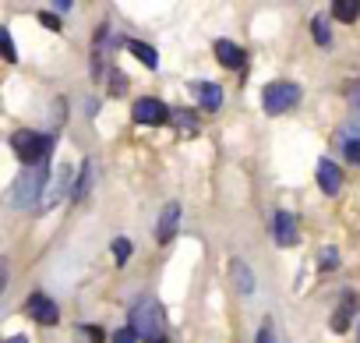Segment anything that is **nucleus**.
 Instances as JSON below:
<instances>
[{
  "label": "nucleus",
  "mask_w": 360,
  "mask_h": 343,
  "mask_svg": "<svg viewBox=\"0 0 360 343\" xmlns=\"http://www.w3.org/2000/svg\"><path fill=\"white\" fill-rule=\"evenodd\" d=\"M176 223H180V206H176V202H169V206L162 209V216H159V227H155V237H159V244H169V241H173V234H176Z\"/></svg>",
  "instance_id": "nucleus-13"
},
{
  "label": "nucleus",
  "mask_w": 360,
  "mask_h": 343,
  "mask_svg": "<svg viewBox=\"0 0 360 343\" xmlns=\"http://www.w3.org/2000/svg\"><path fill=\"white\" fill-rule=\"evenodd\" d=\"M46 181H50V170H46V166L29 170V174H22V177L15 181L11 202H15L18 209H36V206H43L39 192H46Z\"/></svg>",
  "instance_id": "nucleus-3"
},
{
  "label": "nucleus",
  "mask_w": 360,
  "mask_h": 343,
  "mask_svg": "<svg viewBox=\"0 0 360 343\" xmlns=\"http://www.w3.org/2000/svg\"><path fill=\"white\" fill-rule=\"evenodd\" d=\"M230 273H233V283L240 287V294H255V280H251L244 258H233V262H230Z\"/></svg>",
  "instance_id": "nucleus-15"
},
{
  "label": "nucleus",
  "mask_w": 360,
  "mask_h": 343,
  "mask_svg": "<svg viewBox=\"0 0 360 343\" xmlns=\"http://www.w3.org/2000/svg\"><path fill=\"white\" fill-rule=\"evenodd\" d=\"M169 120H173L180 131H188V135L198 131V113H191V110H169Z\"/></svg>",
  "instance_id": "nucleus-18"
},
{
  "label": "nucleus",
  "mask_w": 360,
  "mask_h": 343,
  "mask_svg": "<svg viewBox=\"0 0 360 343\" xmlns=\"http://www.w3.org/2000/svg\"><path fill=\"white\" fill-rule=\"evenodd\" d=\"M297 103H300V85H293V82H269V85L262 89V106H265V113H272V117L290 113Z\"/></svg>",
  "instance_id": "nucleus-4"
},
{
  "label": "nucleus",
  "mask_w": 360,
  "mask_h": 343,
  "mask_svg": "<svg viewBox=\"0 0 360 343\" xmlns=\"http://www.w3.org/2000/svg\"><path fill=\"white\" fill-rule=\"evenodd\" d=\"M335 149L349 159V163H360V124H342L335 131Z\"/></svg>",
  "instance_id": "nucleus-9"
},
{
  "label": "nucleus",
  "mask_w": 360,
  "mask_h": 343,
  "mask_svg": "<svg viewBox=\"0 0 360 343\" xmlns=\"http://www.w3.org/2000/svg\"><path fill=\"white\" fill-rule=\"evenodd\" d=\"M311 29H314V36H318V43H321V46H328V43H332V36H328V25H325V18H314V22H311Z\"/></svg>",
  "instance_id": "nucleus-21"
},
{
  "label": "nucleus",
  "mask_w": 360,
  "mask_h": 343,
  "mask_svg": "<svg viewBox=\"0 0 360 343\" xmlns=\"http://www.w3.org/2000/svg\"><path fill=\"white\" fill-rule=\"evenodd\" d=\"M131 329L134 336H141V343H162L166 336V311L155 297H141L131 308Z\"/></svg>",
  "instance_id": "nucleus-1"
},
{
  "label": "nucleus",
  "mask_w": 360,
  "mask_h": 343,
  "mask_svg": "<svg viewBox=\"0 0 360 343\" xmlns=\"http://www.w3.org/2000/svg\"><path fill=\"white\" fill-rule=\"evenodd\" d=\"M0 46H4V57L15 61V43H11V32L8 29H0Z\"/></svg>",
  "instance_id": "nucleus-23"
},
{
  "label": "nucleus",
  "mask_w": 360,
  "mask_h": 343,
  "mask_svg": "<svg viewBox=\"0 0 360 343\" xmlns=\"http://www.w3.org/2000/svg\"><path fill=\"white\" fill-rule=\"evenodd\" d=\"M110 89H113V92H124V89H127V82H124V78L117 75V68H113V78H110Z\"/></svg>",
  "instance_id": "nucleus-29"
},
{
  "label": "nucleus",
  "mask_w": 360,
  "mask_h": 343,
  "mask_svg": "<svg viewBox=\"0 0 360 343\" xmlns=\"http://www.w3.org/2000/svg\"><path fill=\"white\" fill-rule=\"evenodd\" d=\"M318 185H321L325 195H339V188H342V170H339L332 159H321V163H318Z\"/></svg>",
  "instance_id": "nucleus-11"
},
{
  "label": "nucleus",
  "mask_w": 360,
  "mask_h": 343,
  "mask_svg": "<svg viewBox=\"0 0 360 343\" xmlns=\"http://www.w3.org/2000/svg\"><path fill=\"white\" fill-rule=\"evenodd\" d=\"M335 262H339V251H335V248H325V251H321V269L328 273V269H335Z\"/></svg>",
  "instance_id": "nucleus-24"
},
{
  "label": "nucleus",
  "mask_w": 360,
  "mask_h": 343,
  "mask_svg": "<svg viewBox=\"0 0 360 343\" xmlns=\"http://www.w3.org/2000/svg\"><path fill=\"white\" fill-rule=\"evenodd\" d=\"M127 50H131V54H134V57H138V61H141L145 68H159V54H155V50H152L148 43H138V39H127Z\"/></svg>",
  "instance_id": "nucleus-16"
},
{
  "label": "nucleus",
  "mask_w": 360,
  "mask_h": 343,
  "mask_svg": "<svg viewBox=\"0 0 360 343\" xmlns=\"http://www.w3.org/2000/svg\"><path fill=\"white\" fill-rule=\"evenodd\" d=\"M258 343H276V336H272V322H269V318L262 322V336H258Z\"/></svg>",
  "instance_id": "nucleus-28"
},
{
  "label": "nucleus",
  "mask_w": 360,
  "mask_h": 343,
  "mask_svg": "<svg viewBox=\"0 0 360 343\" xmlns=\"http://www.w3.org/2000/svg\"><path fill=\"white\" fill-rule=\"evenodd\" d=\"M272 230H276V244H283V248H293V244L300 241V234H297V220H293L290 209H276Z\"/></svg>",
  "instance_id": "nucleus-8"
},
{
  "label": "nucleus",
  "mask_w": 360,
  "mask_h": 343,
  "mask_svg": "<svg viewBox=\"0 0 360 343\" xmlns=\"http://www.w3.org/2000/svg\"><path fill=\"white\" fill-rule=\"evenodd\" d=\"M332 15H335L339 22H356V15H360V0H335V4H332Z\"/></svg>",
  "instance_id": "nucleus-17"
},
{
  "label": "nucleus",
  "mask_w": 360,
  "mask_h": 343,
  "mask_svg": "<svg viewBox=\"0 0 360 343\" xmlns=\"http://www.w3.org/2000/svg\"><path fill=\"white\" fill-rule=\"evenodd\" d=\"M353 308H356V297L346 290V294L339 297V308L332 311V322H328V329H332V332H346V329H349V318H353Z\"/></svg>",
  "instance_id": "nucleus-14"
},
{
  "label": "nucleus",
  "mask_w": 360,
  "mask_h": 343,
  "mask_svg": "<svg viewBox=\"0 0 360 343\" xmlns=\"http://www.w3.org/2000/svg\"><path fill=\"white\" fill-rule=\"evenodd\" d=\"M216 57H219V64H226L230 71H244V68H248V54H244L237 43H230V39H216Z\"/></svg>",
  "instance_id": "nucleus-10"
},
{
  "label": "nucleus",
  "mask_w": 360,
  "mask_h": 343,
  "mask_svg": "<svg viewBox=\"0 0 360 343\" xmlns=\"http://www.w3.org/2000/svg\"><path fill=\"white\" fill-rule=\"evenodd\" d=\"M68 185H71V170L68 166H57V174H50V181H46V195H43V213L46 209H53L64 195H68Z\"/></svg>",
  "instance_id": "nucleus-7"
},
{
  "label": "nucleus",
  "mask_w": 360,
  "mask_h": 343,
  "mask_svg": "<svg viewBox=\"0 0 360 343\" xmlns=\"http://www.w3.org/2000/svg\"><path fill=\"white\" fill-rule=\"evenodd\" d=\"M75 339H78V343H103V329H99V325H85V322H82V325L75 329Z\"/></svg>",
  "instance_id": "nucleus-19"
},
{
  "label": "nucleus",
  "mask_w": 360,
  "mask_h": 343,
  "mask_svg": "<svg viewBox=\"0 0 360 343\" xmlns=\"http://www.w3.org/2000/svg\"><path fill=\"white\" fill-rule=\"evenodd\" d=\"M4 343H29V339H25V336H8Z\"/></svg>",
  "instance_id": "nucleus-30"
},
{
  "label": "nucleus",
  "mask_w": 360,
  "mask_h": 343,
  "mask_svg": "<svg viewBox=\"0 0 360 343\" xmlns=\"http://www.w3.org/2000/svg\"><path fill=\"white\" fill-rule=\"evenodd\" d=\"M89 181H92V166L85 163V166H82V177H78V188H75V202H82V199L89 195Z\"/></svg>",
  "instance_id": "nucleus-20"
},
{
  "label": "nucleus",
  "mask_w": 360,
  "mask_h": 343,
  "mask_svg": "<svg viewBox=\"0 0 360 343\" xmlns=\"http://www.w3.org/2000/svg\"><path fill=\"white\" fill-rule=\"evenodd\" d=\"M11 149H15V156L22 163L39 170V166H46V159L53 152V138L50 135H36V131H15L11 135Z\"/></svg>",
  "instance_id": "nucleus-2"
},
{
  "label": "nucleus",
  "mask_w": 360,
  "mask_h": 343,
  "mask_svg": "<svg viewBox=\"0 0 360 343\" xmlns=\"http://www.w3.org/2000/svg\"><path fill=\"white\" fill-rule=\"evenodd\" d=\"M138 336H134V329L127 325V329H120V332H113V343H134Z\"/></svg>",
  "instance_id": "nucleus-26"
},
{
  "label": "nucleus",
  "mask_w": 360,
  "mask_h": 343,
  "mask_svg": "<svg viewBox=\"0 0 360 343\" xmlns=\"http://www.w3.org/2000/svg\"><path fill=\"white\" fill-rule=\"evenodd\" d=\"M134 120L138 124H145V127H159V124H166L169 120V110L155 99V96H141V99H134Z\"/></svg>",
  "instance_id": "nucleus-5"
},
{
  "label": "nucleus",
  "mask_w": 360,
  "mask_h": 343,
  "mask_svg": "<svg viewBox=\"0 0 360 343\" xmlns=\"http://www.w3.org/2000/svg\"><path fill=\"white\" fill-rule=\"evenodd\" d=\"M113 255H117V262H127L131 258V241L127 237H117L113 241Z\"/></svg>",
  "instance_id": "nucleus-22"
},
{
  "label": "nucleus",
  "mask_w": 360,
  "mask_h": 343,
  "mask_svg": "<svg viewBox=\"0 0 360 343\" xmlns=\"http://www.w3.org/2000/svg\"><path fill=\"white\" fill-rule=\"evenodd\" d=\"M39 22H43L46 29H57V32H60V18H57V15H50V11H43V15H39Z\"/></svg>",
  "instance_id": "nucleus-27"
},
{
  "label": "nucleus",
  "mask_w": 360,
  "mask_h": 343,
  "mask_svg": "<svg viewBox=\"0 0 360 343\" xmlns=\"http://www.w3.org/2000/svg\"><path fill=\"white\" fill-rule=\"evenodd\" d=\"M25 311H29V318H36L39 325H57V318H60L57 301H50L46 294H32V297L25 301Z\"/></svg>",
  "instance_id": "nucleus-6"
},
{
  "label": "nucleus",
  "mask_w": 360,
  "mask_h": 343,
  "mask_svg": "<svg viewBox=\"0 0 360 343\" xmlns=\"http://www.w3.org/2000/svg\"><path fill=\"white\" fill-rule=\"evenodd\" d=\"M191 96L205 106V110H219L223 106V89L212 82H191Z\"/></svg>",
  "instance_id": "nucleus-12"
},
{
  "label": "nucleus",
  "mask_w": 360,
  "mask_h": 343,
  "mask_svg": "<svg viewBox=\"0 0 360 343\" xmlns=\"http://www.w3.org/2000/svg\"><path fill=\"white\" fill-rule=\"evenodd\" d=\"M346 96H349V103H353V110L360 113V82H349V85H346Z\"/></svg>",
  "instance_id": "nucleus-25"
}]
</instances>
